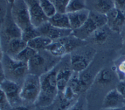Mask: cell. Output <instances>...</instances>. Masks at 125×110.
I'll use <instances>...</instances> for the list:
<instances>
[{"mask_svg": "<svg viewBox=\"0 0 125 110\" xmlns=\"http://www.w3.org/2000/svg\"><path fill=\"white\" fill-rule=\"evenodd\" d=\"M57 66L40 76L41 93L35 104L36 106L47 108L53 103L56 97L58 96L59 90L57 84Z\"/></svg>", "mask_w": 125, "mask_h": 110, "instance_id": "1", "label": "cell"}, {"mask_svg": "<svg viewBox=\"0 0 125 110\" xmlns=\"http://www.w3.org/2000/svg\"><path fill=\"white\" fill-rule=\"evenodd\" d=\"M1 66L5 74L6 79L11 80L20 84L29 74L28 63L16 60L4 53L1 57Z\"/></svg>", "mask_w": 125, "mask_h": 110, "instance_id": "2", "label": "cell"}, {"mask_svg": "<svg viewBox=\"0 0 125 110\" xmlns=\"http://www.w3.org/2000/svg\"><path fill=\"white\" fill-rule=\"evenodd\" d=\"M60 59L61 58L54 56L45 49L39 50L28 62L29 73L41 76L57 66Z\"/></svg>", "mask_w": 125, "mask_h": 110, "instance_id": "3", "label": "cell"}, {"mask_svg": "<svg viewBox=\"0 0 125 110\" xmlns=\"http://www.w3.org/2000/svg\"><path fill=\"white\" fill-rule=\"evenodd\" d=\"M107 25V17L106 14L97 12L96 11H90L89 17L83 26L73 31V34L77 38L84 41L99 28Z\"/></svg>", "mask_w": 125, "mask_h": 110, "instance_id": "4", "label": "cell"}, {"mask_svg": "<svg viewBox=\"0 0 125 110\" xmlns=\"http://www.w3.org/2000/svg\"><path fill=\"white\" fill-rule=\"evenodd\" d=\"M41 78L36 74H29L21 84V98L27 105H34L41 93Z\"/></svg>", "mask_w": 125, "mask_h": 110, "instance_id": "5", "label": "cell"}, {"mask_svg": "<svg viewBox=\"0 0 125 110\" xmlns=\"http://www.w3.org/2000/svg\"><path fill=\"white\" fill-rule=\"evenodd\" d=\"M10 11L13 21L22 31L33 26L31 23L29 7L25 0H15L11 5Z\"/></svg>", "mask_w": 125, "mask_h": 110, "instance_id": "6", "label": "cell"}, {"mask_svg": "<svg viewBox=\"0 0 125 110\" xmlns=\"http://www.w3.org/2000/svg\"><path fill=\"white\" fill-rule=\"evenodd\" d=\"M95 51L93 49H87L85 51H73L70 56V66L73 71L81 73L85 71L93 59Z\"/></svg>", "mask_w": 125, "mask_h": 110, "instance_id": "7", "label": "cell"}, {"mask_svg": "<svg viewBox=\"0 0 125 110\" xmlns=\"http://www.w3.org/2000/svg\"><path fill=\"white\" fill-rule=\"evenodd\" d=\"M21 85L16 82L9 79H5L1 82V90L7 96L12 107L23 105V100L21 98Z\"/></svg>", "mask_w": 125, "mask_h": 110, "instance_id": "8", "label": "cell"}, {"mask_svg": "<svg viewBox=\"0 0 125 110\" xmlns=\"http://www.w3.org/2000/svg\"><path fill=\"white\" fill-rule=\"evenodd\" d=\"M29 7L31 23L35 27H39L49 21V18L44 13L39 0H25Z\"/></svg>", "mask_w": 125, "mask_h": 110, "instance_id": "9", "label": "cell"}, {"mask_svg": "<svg viewBox=\"0 0 125 110\" xmlns=\"http://www.w3.org/2000/svg\"><path fill=\"white\" fill-rule=\"evenodd\" d=\"M37 29L41 35L47 37L53 41H57L65 37L69 36L73 33V31L71 29H61L53 26L49 21L37 27Z\"/></svg>", "mask_w": 125, "mask_h": 110, "instance_id": "10", "label": "cell"}, {"mask_svg": "<svg viewBox=\"0 0 125 110\" xmlns=\"http://www.w3.org/2000/svg\"><path fill=\"white\" fill-rule=\"evenodd\" d=\"M107 27L115 32H120L125 24V14L123 11L114 7L106 14Z\"/></svg>", "mask_w": 125, "mask_h": 110, "instance_id": "11", "label": "cell"}, {"mask_svg": "<svg viewBox=\"0 0 125 110\" xmlns=\"http://www.w3.org/2000/svg\"><path fill=\"white\" fill-rule=\"evenodd\" d=\"M125 106V99L116 89H113L104 96L102 108L104 110L123 108Z\"/></svg>", "mask_w": 125, "mask_h": 110, "instance_id": "12", "label": "cell"}, {"mask_svg": "<svg viewBox=\"0 0 125 110\" xmlns=\"http://www.w3.org/2000/svg\"><path fill=\"white\" fill-rule=\"evenodd\" d=\"M3 23V35L5 38L7 39V43L13 38H21L22 31L13 21L11 15V11L10 15H7L5 16Z\"/></svg>", "mask_w": 125, "mask_h": 110, "instance_id": "13", "label": "cell"}, {"mask_svg": "<svg viewBox=\"0 0 125 110\" xmlns=\"http://www.w3.org/2000/svg\"><path fill=\"white\" fill-rule=\"evenodd\" d=\"M73 74L71 66H64L57 70V84L59 93H62L69 84L70 79Z\"/></svg>", "mask_w": 125, "mask_h": 110, "instance_id": "14", "label": "cell"}, {"mask_svg": "<svg viewBox=\"0 0 125 110\" xmlns=\"http://www.w3.org/2000/svg\"><path fill=\"white\" fill-rule=\"evenodd\" d=\"M89 14H90V11L87 9L68 13L70 25H71V29L73 31H75L81 28L87 21L89 17Z\"/></svg>", "mask_w": 125, "mask_h": 110, "instance_id": "15", "label": "cell"}, {"mask_svg": "<svg viewBox=\"0 0 125 110\" xmlns=\"http://www.w3.org/2000/svg\"><path fill=\"white\" fill-rule=\"evenodd\" d=\"M26 46H27V43L21 38H13L7 43L5 53L14 58Z\"/></svg>", "mask_w": 125, "mask_h": 110, "instance_id": "16", "label": "cell"}, {"mask_svg": "<svg viewBox=\"0 0 125 110\" xmlns=\"http://www.w3.org/2000/svg\"><path fill=\"white\" fill-rule=\"evenodd\" d=\"M49 22L53 26L58 28L71 29L69 18L67 13L57 12L53 16L49 19Z\"/></svg>", "mask_w": 125, "mask_h": 110, "instance_id": "17", "label": "cell"}, {"mask_svg": "<svg viewBox=\"0 0 125 110\" xmlns=\"http://www.w3.org/2000/svg\"><path fill=\"white\" fill-rule=\"evenodd\" d=\"M59 40L64 45L67 54L71 53L76 50L78 47L81 46L84 44V41L77 38L73 34H71L69 36L60 38Z\"/></svg>", "mask_w": 125, "mask_h": 110, "instance_id": "18", "label": "cell"}, {"mask_svg": "<svg viewBox=\"0 0 125 110\" xmlns=\"http://www.w3.org/2000/svg\"><path fill=\"white\" fill-rule=\"evenodd\" d=\"M115 76L116 74L115 71L108 68H104L101 70L95 76L94 82H96L98 84L104 86L108 85L114 81Z\"/></svg>", "mask_w": 125, "mask_h": 110, "instance_id": "19", "label": "cell"}, {"mask_svg": "<svg viewBox=\"0 0 125 110\" xmlns=\"http://www.w3.org/2000/svg\"><path fill=\"white\" fill-rule=\"evenodd\" d=\"M53 41L52 39H51L47 37L40 35L29 41L27 43V45L37 51H39L45 50Z\"/></svg>", "mask_w": 125, "mask_h": 110, "instance_id": "20", "label": "cell"}, {"mask_svg": "<svg viewBox=\"0 0 125 110\" xmlns=\"http://www.w3.org/2000/svg\"><path fill=\"white\" fill-rule=\"evenodd\" d=\"M51 55L57 58H62L67 55V52L65 46L59 40L53 41L45 48Z\"/></svg>", "mask_w": 125, "mask_h": 110, "instance_id": "21", "label": "cell"}, {"mask_svg": "<svg viewBox=\"0 0 125 110\" xmlns=\"http://www.w3.org/2000/svg\"><path fill=\"white\" fill-rule=\"evenodd\" d=\"M94 7V11L106 15L115 7V5L113 0H95Z\"/></svg>", "mask_w": 125, "mask_h": 110, "instance_id": "22", "label": "cell"}, {"mask_svg": "<svg viewBox=\"0 0 125 110\" xmlns=\"http://www.w3.org/2000/svg\"><path fill=\"white\" fill-rule=\"evenodd\" d=\"M94 43L98 45H103L106 43L108 38V30L105 29V26L101 27L96 30L91 35Z\"/></svg>", "mask_w": 125, "mask_h": 110, "instance_id": "23", "label": "cell"}, {"mask_svg": "<svg viewBox=\"0 0 125 110\" xmlns=\"http://www.w3.org/2000/svg\"><path fill=\"white\" fill-rule=\"evenodd\" d=\"M87 0H70L67 5L66 13L76 12L87 9Z\"/></svg>", "mask_w": 125, "mask_h": 110, "instance_id": "24", "label": "cell"}, {"mask_svg": "<svg viewBox=\"0 0 125 110\" xmlns=\"http://www.w3.org/2000/svg\"><path fill=\"white\" fill-rule=\"evenodd\" d=\"M37 53V50L31 48L30 46L27 45V46H26L21 52H20L14 58L16 60L28 63L29 60L36 55Z\"/></svg>", "mask_w": 125, "mask_h": 110, "instance_id": "25", "label": "cell"}, {"mask_svg": "<svg viewBox=\"0 0 125 110\" xmlns=\"http://www.w3.org/2000/svg\"><path fill=\"white\" fill-rule=\"evenodd\" d=\"M39 3L44 13L49 19L57 12L55 5L51 0H39Z\"/></svg>", "mask_w": 125, "mask_h": 110, "instance_id": "26", "label": "cell"}, {"mask_svg": "<svg viewBox=\"0 0 125 110\" xmlns=\"http://www.w3.org/2000/svg\"><path fill=\"white\" fill-rule=\"evenodd\" d=\"M40 35H41V34L39 33L38 29L34 26H32L22 31L21 38L23 40H24L25 42L28 43L31 40L37 37L40 36Z\"/></svg>", "mask_w": 125, "mask_h": 110, "instance_id": "27", "label": "cell"}, {"mask_svg": "<svg viewBox=\"0 0 125 110\" xmlns=\"http://www.w3.org/2000/svg\"><path fill=\"white\" fill-rule=\"evenodd\" d=\"M79 77L83 86L84 88V91H86L90 87L93 80H94V78H93L91 73L87 72H84V71L81 73H79Z\"/></svg>", "mask_w": 125, "mask_h": 110, "instance_id": "28", "label": "cell"}, {"mask_svg": "<svg viewBox=\"0 0 125 110\" xmlns=\"http://www.w3.org/2000/svg\"><path fill=\"white\" fill-rule=\"evenodd\" d=\"M55 5L57 11L59 13H66V9L70 0H51Z\"/></svg>", "mask_w": 125, "mask_h": 110, "instance_id": "29", "label": "cell"}, {"mask_svg": "<svg viewBox=\"0 0 125 110\" xmlns=\"http://www.w3.org/2000/svg\"><path fill=\"white\" fill-rule=\"evenodd\" d=\"M0 110H10L13 108L12 105L5 96V93L1 90L0 93Z\"/></svg>", "mask_w": 125, "mask_h": 110, "instance_id": "30", "label": "cell"}, {"mask_svg": "<svg viewBox=\"0 0 125 110\" xmlns=\"http://www.w3.org/2000/svg\"><path fill=\"white\" fill-rule=\"evenodd\" d=\"M67 110H85L84 100L83 99H79L74 104L70 106Z\"/></svg>", "mask_w": 125, "mask_h": 110, "instance_id": "31", "label": "cell"}, {"mask_svg": "<svg viewBox=\"0 0 125 110\" xmlns=\"http://www.w3.org/2000/svg\"><path fill=\"white\" fill-rule=\"evenodd\" d=\"M116 89L125 100V80H120L116 85Z\"/></svg>", "mask_w": 125, "mask_h": 110, "instance_id": "32", "label": "cell"}, {"mask_svg": "<svg viewBox=\"0 0 125 110\" xmlns=\"http://www.w3.org/2000/svg\"><path fill=\"white\" fill-rule=\"evenodd\" d=\"M115 7L124 11L125 9V0H113Z\"/></svg>", "mask_w": 125, "mask_h": 110, "instance_id": "33", "label": "cell"}, {"mask_svg": "<svg viewBox=\"0 0 125 110\" xmlns=\"http://www.w3.org/2000/svg\"><path fill=\"white\" fill-rule=\"evenodd\" d=\"M116 69L122 75L125 76V59H123L119 62Z\"/></svg>", "mask_w": 125, "mask_h": 110, "instance_id": "34", "label": "cell"}, {"mask_svg": "<svg viewBox=\"0 0 125 110\" xmlns=\"http://www.w3.org/2000/svg\"><path fill=\"white\" fill-rule=\"evenodd\" d=\"M32 105H20L16 107H13L10 110H33L34 108L31 107Z\"/></svg>", "mask_w": 125, "mask_h": 110, "instance_id": "35", "label": "cell"}, {"mask_svg": "<svg viewBox=\"0 0 125 110\" xmlns=\"http://www.w3.org/2000/svg\"><path fill=\"white\" fill-rule=\"evenodd\" d=\"M125 110L124 107L120 108H115V109H110V110Z\"/></svg>", "mask_w": 125, "mask_h": 110, "instance_id": "36", "label": "cell"}, {"mask_svg": "<svg viewBox=\"0 0 125 110\" xmlns=\"http://www.w3.org/2000/svg\"><path fill=\"white\" fill-rule=\"evenodd\" d=\"M7 1L8 3H10V5H12L13 3L15 2V0H7Z\"/></svg>", "mask_w": 125, "mask_h": 110, "instance_id": "37", "label": "cell"}, {"mask_svg": "<svg viewBox=\"0 0 125 110\" xmlns=\"http://www.w3.org/2000/svg\"><path fill=\"white\" fill-rule=\"evenodd\" d=\"M123 46H124V48H125V35H124V37H123Z\"/></svg>", "mask_w": 125, "mask_h": 110, "instance_id": "38", "label": "cell"}]
</instances>
